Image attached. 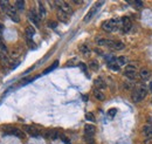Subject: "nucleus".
<instances>
[{
  "mask_svg": "<svg viewBox=\"0 0 152 144\" xmlns=\"http://www.w3.org/2000/svg\"><path fill=\"white\" fill-rule=\"evenodd\" d=\"M118 28H122V19H111L102 24V29L105 32H114Z\"/></svg>",
  "mask_w": 152,
  "mask_h": 144,
  "instance_id": "obj_1",
  "label": "nucleus"
},
{
  "mask_svg": "<svg viewBox=\"0 0 152 144\" xmlns=\"http://www.w3.org/2000/svg\"><path fill=\"white\" fill-rule=\"evenodd\" d=\"M146 95H147V88L145 86H140V87H138L137 89L133 90V93L131 95V99H132V101L135 103H138V102L143 101L146 97Z\"/></svg>",
  "mask_w": 152,
  "mask_h": 144,
  "instance_id": "obj_2",
  "label": "nucleus"
},
{
  "mask_svg": "<svg viewBox=\"0 0 152 144\" xmlns=\"http://www.w3.org/2000/svg\"><path fill=\"white\" fill-rule=\"evenodd\" d=\"M124 75L130 80H135L137 78V70L133 66H128L124 70Z\"/></svg>",
  "mask_w": 152,
  "mask_h": 144,
  "instance_id": "obj_3",
  "label": "nucleus"
},
{
  "mask_svg": "<svg viewBox=\"0 0 152 144\" xmlns=\"http://www.w3.org/2000/svg\"><path fill=\"white\" fill-rule=\"evenodd\" d=\"M131 27H132V22H131L130 18L129 17H123L122 18V29L126 33V32H129L131 29Z\"/></svg>",
  "mask_w": 152,
  "mask_h": 144,
  "instance_id": "obj_4",
  "label": "nucleus"
},
{
  "mask_svg": "<svg viewBox=\"0 0 152 144\" xmlns=\"http://www.w3.org/2000/svg\"><path fill=\"white\" fill-rule=\"evenodd\" d=\"M24 130H25L27 134H29L31 136H34V137H38V136L40 135L39 130L35 129L34 127H31V125H24Z\"/></svg>",
  "mask_w": 152,
  "mask_h": 144,
  "instance_id": "obj_5",
  "label": "nucleus"
},
{
  "mask_svg": "<svg viewBox=\"0 0 152 144\" xmlns=\"http://www.w3.org/2000/svg\"><path fill=\"white\" fill-rule=\"evenodd\" d=\"M28 18H29V20L34 24V25H39V22H40V15H38L36 13H35V11H29V13H28Z\"/></svg>",
  "mask_w": 152,
  "mask_h": 144,
  "instance_id": "obj_6",
  "label": "nucleus"
},
{
  "mask_svg": "<svg viewBox=\"0 0 152 144\" xmlns=\"http://www.w3.org/2000/svg\"><path fill=\"white\" fill-rule=\"evenodd\" d=\"M95 130H96V128L91 124H86V127H84V132H86V136H88V137H93L95 135Z\"/></svg>",
  "mask_w": 152,
  "mask_h": 144,
  "instance_id": "obj_7",
  "label": "nucleus"
},
{
  "mask_svg": "<svg viewBox=\"0 0 152 144\" xmlns=\"http://www.w3.org/2000/svg\"><path fill=\"white\" fill-rule=\"evenodd\" d=\"M7 14L11 17V19H12L13 21H15V22H19V21H20L19 17H18V14H17V11H15V8H13V7H10V8H8V11H7Z\"/></svg>",
  "mask_w": 152,
  "mask_h": 144,
  "instance_id": "obj_8",
  "label": "nucleus"
},
{
  "mask_svg": "<svg viewBox=\"0 0 152 144\" xmlns=\"http://www.w3.org/2000/svg\"><path fill=\"white\" fill-rule=\"evenodd\" d=\"M143 135L146 138H152V125H144L143 127Z\"/></svg>",
  "mask_w": 152,
  "mask_h": 144,
  "instance_id": "obj_9",
  "label": "nucleus"
},
{
  "mask_svg": "<svg viewBox=\"0 0 152 144\" xmlns=\"http://www.w3.org/2000/svg\"><path fill=\"white\" fill-rule=\"evenodd\" d=\"M138 75L140 76L142 80L146 81V80L150 78V70L146 69V68H143V69H140V71H139V74H138Z\"/></svg>",
  "mask_w": 152,
  "mask_h": 144,
  "instance_id": "obj_10",
  "label": "nucleus"
},
{
  "mask_svg": "<svg viewBox=\"0 0 152 144\" xmlns=\"http://www.w3.org/2000/svg\"><path fill=\"white\" fill-rule=\"evenodd\" d=\"M47 138H49V139H57V137H59V132L56 131V130H49V131H47L46 132V135H45Z\"/></svg>",
  "mask_w": 152,
  "mask_h": 144,
  "instance_id": "obj_11",
  "label": "nucleus"
},
{
  "mask_svg": "<svg viewBox=\"0 0 152 144\" xmlns=\"http://www.w3.org/2000/svg\"><path fill=\"white\" fill-rule=\"evenodd\" d=\"M124 48H125V46H124V43L121 42V41H114V45H112V47H111V49H115V50H122V49H124Z\"/></svg>",
  "mask_w": 152,
  "mask_h": 144,
  "instance_id": "obj_12",
  "label": "nucleus"
},
{
  "mask_svg": "<svg viewBox=\"0 0 152 144\" xmlns=\"http://www.w3.org/2000/svg\"><path fill=\"white\" fill-rule=\"evenodd\" d=\"M57 17H59V19H60L61 21H63V22H67V21H68V14H67L66 12H63L62 10H59Z\"/></svg>",
  "mask_w": 152,
  "mask_h": 144,
  "instance_id": "obj_13",
  "label": "nucleus"
},
{
  "mask_svg": "<svg viewBox=\"0 0 152 144\" xmlns=\"http://www.w3.org/2000/svg\"><path fill=\"white\" fill-rule=\"evenodd\" d=\"M96 11H97V7H96V6H95V7H93V8H91V11H90V12L86 15V18H84V22L90 21V20H91V18L94 17V14L96 13Z\"/></svg>",
  "mask_w": 152,
  "mask_h": 144,
  "instance_id": "obj_14",
  "label": "nucleus"
},
{
  "mask_svg": "<svg viewBox=\"0 0 152 144\" xmlns=\"http://www.w3.org/2000/svg\"><path fill=\"white\" fill-rule=\"evenodd\" d=\"M94 96H95V97H96L98 101H103V100L105 99L104 94H103V93H102L100 89H95V90H94Z\"/></svg>",
  "mask_w": 152,
  "mask_h": 144,
  "instance_id": "obj_15",
  "label": "nucleus"
},
{
  "mask_svg": "<svg viewBox=\"0 0 152 144\" xmlns=\"http://www.w3.org/2000/svg\"><path fill=\"white\" fill-rule=\"evenodd\" d=\"M34 34H35V29L33 27H27L26 28V39H32Z\"/></svg>",
  "mask_w": 152,
  "mask_h": 144,
  "instance_id": "obj_16",
  "label": "nucleus"
},
{
  "mask_svg": "<svg viewBox=\"0 0 152 144\" xmlns=\"http://www.w3.org/2000/svg\"><path fill=\"white\" fill-rule=\"evenodd\" d=\"M95 86L97 87V88H100V89H103V88H105L107 87V85H105V82L100 78V79H96L95 80Z\"/></svg>",
  "mask_w": 152,
  "mask_h": 144,
  "instance_id": "obj_17",
  "label": "nucleus"
},
{
  "mask_svg": "<svg viewBox=\"0 0 152 144\" xmlns=\"http://www.w3.org/2000/svg\"><path fill=\"white\" fill-rule=\"evenodd\" d=\"M8 134H11V135H14V136H17V137H20V138L22 137V132H21V130L17 129V128H12V129H10Z\"/></svg>",
  "mask_w": 152,
  "mask_h": 144,
  "instance_id": "obj_18",
  "label": "nucleus"
},
{
  "mask_svg": "<svg viewBox=\"0 0 152 144\" xmlns=\"http://www.w3.org/2000/svg\"><path fill=\"white\" fill-rule=\"evenodd\" d=\"M57 64H59V61H55V62H54V63H53V64H52L50 67H48L47 69H45V70H43V74H48L49 71L54 70V69H55V68L57 67Z\"/></svg>",
  "mask_w": 152,
  "mask_h": 144,
  "instance_id": "obj_19",
  "label": "nucleus"
},
{
  "mask_svg": "<svg viewBox=\"0 0 152 144\" xmlns=\"http://www.w3.org/2000/svg\"><path fill=\"white\" fill-rule=\"evenodd\" d=\"M39 12H40V18H43L46 15V8L42 3H39Z\"/></svg>",
  "mask_w": 152,
  "mask_h": 144,
  "instance_id": "obj_20",
  "label": "nucleus"
},
{
  "mask_svg": "<svg viewBox=\"0 0 152 144\" xmlns=\"http://www.w3.org/2000/svg\"><path fill=\"white\" fill-rule=\"evenodd\" d=\"M80 50H81L84 55H89V54H90V48H89L88 46H86V45H82V46L80 47Z\"/></svg>",
  "mask_w": 152,
  "mask_h": 144,
  "instance_id": "obj_21",
  "label": "nucleus"
},
{
  "mask_svg": "<svg viewBox=\"0 0 152 144\" xmlns=\"http://www.w3.org/2000/svg\"><path fill=\"white\" fill-rule=\"evenodd\" d=\"M108 67H109L110 69L115 70V71H118V70L121 69V67L117 64V61H116V62H112V63H108Z\"/></svg>",
  "mask_w": 152,
  "mask_h": 144,
  "instance_id": "obj_22",
  "label": "nucleus"
},
{
  "mask_svg": "<svg viewBox=\"0 0 152 144\" xmlns=\"http://www.w3.org/2000/svg\"><path fill=\"white\" fill-rule=\"evenodd\" d=\"M15 8L19 10V11H22L25 8V1H21V0H19V1H15Z\"/></svg>",
  "mask_w": 152,
  "mask_h": 144,
  "instance_id": "obj_23",
  "label": "nucleus"
},
{
  "mask_svg": "<svg viewBox=\"0 0 152 144\" xmlns=\"http://www.w3.org/2000/svg\"><path fill=\"white\" fill-rule=\"evenodd\" d=\"M0 7H1V10H3L4 12L7 13L8 8H10V6H8V1H0Z\"/></svg>",
  "mask_w": 152,
  "mask_h": 144,
  "instance_id": "obj_24",
  "label": "nucleus"
},
{
  "mask_svg": "<svg viewBox=\"0 0 152 144\" xmlns=\"http://www.w3.org/2000/svg\"><path fill=\"white\" fill-rule=\"evenodd\" d=\"M126 62H128V60H126V57H124V56H119V57L117 59V64H118L119 67L126 64Z\"/></svg>",
  "mask_w": 152,
  "mask_h": 144,
  "instance_id": "obj_25",
  "label": "nucleus"
},
{
  "mask_svg": "<svg viewBox=\"0 0 152 144\" xmlns=\"http://www.w3.org/2000/svg\"><path fill=\"white\" fill-rule=\"evenodd\" d=\"M86 118L88 120V121H90V122H95L96 120H95V116L91 114V113H87L86 114Z\"/></svg>",
  "mask_w": 152,
  "mask_h": 144,
  "instance_id": "obj_26",
  "label": "nucleus"
},
{
  "mask_svg": "<svg viewBox=\"0 0 152 144\" xmlns=\"http://www.w3.org/2000/svg\"><path fill=\"white\" fill-rule=\"evenodd\" d=\"M89 67H90L93 70H97V69H98V63H97L96 61H91L90 64H89Z\"/></svg>",
  "mask_w": 152,
  "mask_h": 144,
  "instance_id": "obj_27",
  "label": "nucleus"
},
{
  "mask_svg": "<svg viewBox=\"0 0 152 144\" xmlns=\"http://www.w3.org/2000/svg\"><path fill=\"white\" fill-rule=\"evenodd\" d=\"M116 111H117V110H116L115 108H112V109H110V110L108 111V115H109V116H111V117H114V116L116 115Z\"/></svg>",
  "mask_w": 152,
  "mask_h": 144,
  "instance_id": "obj_28",
  "label": "nucleus"
},
{
  "mask_svg": "<svg viewBox=\"0 0 152 144\" xmlns=\"http://www.w3.org/2000/svg\"><path fill=\"white\" fill-rule=\"evenodd\" d=\"M27 43L29 45V47H31V48H35V43L33 42V40H32V39H27Z\"/></svg>",
  "mask_w": 152,
  "mask_h": 144,
  "instance_id": "obj_29",
  "label": "nucleus"
},
{
  "mask_svg": "<svg viewBox=\"0 0 152 144\" xmlns=\"http://www.w3.org/2000/svg\"><path fill=\"white\" fill-rule=\"evenodd\" d=\"M86 142H87L88 144H94V139H93V137H88V136H86Z\"/></svg>",
  "mask_w": 152,
  "mask_h": 144,
  "instance_id": "obj_30",
  "label": "nucleus"
},
{
  "mask_svg": "<svg viewBox=\"0 0 152 144\" xmlns=\"http://www.w3.org/2000/svg\"><path fill=\"white\" fill-rule=\"evenodd\" d=\"M48 26H49L50 28H56L57 24H56V22H54V21H49V22H48Z\"/></svg>",
  "mask_w": 152,
  "mask_h": 144,
  "instance_id": "obj_31",
  "label": "nucleus"
},
{
  "mask_svg": "<svg viewBox=\"0 0 152 144\" xmlns=\"http://www.w3.org/2000/svg\"><path fill=\"white\" fill-rule=\"evenodd\" d=\"M62 141L66 143V144H69V141H68V138L67 137H64V136H62Z\"/></svg>",
  "mask_w": 152,
  "mask_h": 144,
  "instance_id": "obj_32",
  "label": "nucleus"
},
{
  "mask_svg": "<svg viewBox=\"0 0 152 144\" xmlns=\"http://www.w3.org/2000/svg\"><path fill=\"white\" fill-rule=\"evenodd\" d=\"M80 67H81V68H82L84 71L87 70V67H86V64H84V63H80Z\"/></svg>",
  "mask_w": 152,
  "mask_h": 144,
  "instance_id": "obj_33",
  "label": "nucleus"
},
{
  "mask_svg": "<svg viewBox=\"0 0 152 144\" xmlns=\"http://www.w3.org/2000/svg\"><path fill=\"white\" fill-rule=\"evenodd\" d=\"M150 89H151V93H152V83L150 85Z\"/></svg>",
  "mask_w": 152,
  "mask_h": 144,
  "instance_id": "obj_34",
  "label": "nucleus"
},
{
  "mask_svg": "<svg viewBox=\"0 0 152 144\" xmlns=\"http://www.w3.org/2000/svg\"><path fill=\"white\" fill-rule=\"evenodd\" d=\"M0 29H3V25L1 24H0Z\"/></svg>",
  "mask_w": 152,
  "mask_h": 144,
  "instance_id": "obj_35",
  "label": "nucleus"
}]
</instances>
